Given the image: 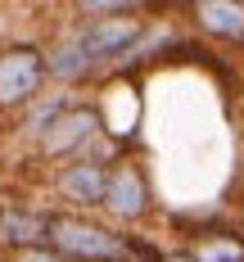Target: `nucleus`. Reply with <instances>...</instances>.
Instances as JSON below:
<instances>
[{
    "instance_id": "f257e3e1",
    "label": "nucleus",
    "mask_w": 244,
    "mask_h": 262,
    "mask_svg": "<svg viewBox=\"0 0 244 262\" xmlns=\"http://www.w3.org/2000/svg\"><path fill=\"white\" fill-rule=\"evenodd\" d=\"M46 244L68 262H131V231H118L113 222L91 217V212L54 208Z\"/></svg>"
},
{
    "instance_id": "f03ea898",
    "label": "nucleus",
    "mask_w": 244,
    "mask_h": 262,
    "mask_svg": "<svg viewBox=\"0 0 244 262\" xmlns=\"http://www.w3.org/2000/svg\"><path fill=\"white\" fill-rule=\"evenodd\" d=\"M104 222H113L118 231H149L163 217V204L154 194V181L145 172V163H118L113 177H108V194H104Z\"/></svg>"
},
{
    "instance_id": "7ed1b4c3",
    "label": "nucleus",
    "mask_w": 244,
    "mask_h": 262,
    "mask_svg": "<svg viewBox=\"0 0 244 262\" xmlns=\"http://www.w3.org/2000/svg\"><path fill=\"white\" fill-rule=\"evenodd\" d=\"M104 136H108L104 104H100V100H77V104H73L50 131H46V136H41V140H36V158H41V163H54V167H63V163L86 158Z\"/></svg>"
},
{
    "instance_id": "20e7f679",
    "label": "nucleus",
    "mask_w": 244,
    "mask_h": 262,
    "mask_svg": "<svg viewBox=\"0 0 244 262\" xmlns=\"http://www.w3.org/2000/svg\"><path fill=\"white\" fill-rule=\"evenodd\" d=\"M50 86V68H46V46L41 41H14L0 50V108L5 113H23L36 104Z\"/></svg>"
},
{
    "instance_id": "39448f33",
    "label": "nucleus",
    "mask_w": 244,
    "mask_h": 262,
    "mask_svg": "<svg viewBox=\"0 0 244 262\" xmlns=\"http://www.w3.org/2000/svg\"><path fill=\"white\" fill-rule=\"evenodd\" d=\"M108 177H113V167L100 163V158H77V163L54 167V194H59L63 212L100 217L104 212V194H108Z\"/></svg>"
},
{
    "instance_id": "423d86ee",
    "label": "nucleus",
    "mask_w": 244,
    "mask_h": 262,
    "mask_svg": "<svg viewBox=\"0 0 244 262\" xmlns=\"http://www.w3.org/2000/svg\"><path fill=\"white\" fill-rule=\"evenodd\" d=\"M186 14L204 46L217 41L226 50L244 54V0H199V5H186Z\"/></svg>"
},
{
    "instance_id": "0eeeda50",
    "label": "nucleus",
    "mask_w": 244,
    "mask_h": 262,
    "mask_svg": "<svg viewBox=\"0 0 244 262\" xmlns=\"http://www.w3.org/2000/svg\"><path fill=\"white\" fill-rule=\"evenodd\" d=\"M46 235H50V212L32 208V204H5L0 208V244L14 253H27V249H46Z\"/></svg>"
},
{
    "instance_id": "6e6552de",
    "label": "nucleus",
    "mask_w": 244,
    "mask_h": 262,
    "mask_svg": "<svg viewBox=\"0 0 244 262\" xmlns=\"http://www.w3.org/2000/svg\"><path fill=\"white\" fill-rule=\"evenodd\" d=\"M73 104H77V95H73V91H59V86H54V91H46L36 104H27V108H23L18 127H23L27 140H41V136H46V131H50L54 122H59L68 108H73Z\"/></svg>"
},
{
    "instance_id": "1a4fd4ad",
    "label": "nucleus",
    "mask_w": 244,
    "mask_h": 262,
    "mask_svg": "<svg viewBox=\"0 0 244 262\" xmlns=\"http://www.w3.org/2000/svg\"><path fill=\"white\" fill-rule=\"evenodd\" d=\"M181 253H190L194 262H244V226H231V231L204 239L194 249H181Z\"/></svg>"
},
{
    "instance_id": "9d476101",
    "label": "nucleus",
    "mask_w": 244,
    "mask_h": 262,
    "mask_svg": "<svg viewBox=\"0 0 244 262\" xmlns=\"http://www.w3.org/2000/svg\"><path fill=\"white\" fill-rule=\"evenodd\" d=\"M9 262H68V258H63V253H54L50 244H46V249H27V253H14Z\"/></svg>"
},
{
    "instance_id": "9b49d317",
    "label": "nucleus",
    "mask_w": 244,
    "mask_h": 262,
    "mask_svg": "<svg viewBox=\"0 0 244 262\" xmlns=\"http://www.w3.org/2000/svg\"><path fill=\"white\" fill-rule=\"evenodd\" d=\"M167 262H194V258H190V253H181V249H172V253H167Z\"/></svg>"
}]
</instances>
